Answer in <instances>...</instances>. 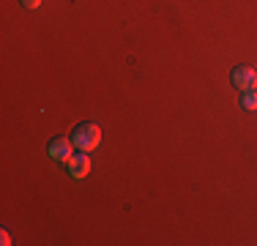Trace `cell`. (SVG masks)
<instances>
[{"mask_svg": "<svg viewBox=\"0 0 257 246\" xmlns=\"http://www.w3.org/2000/svg\"><path fill=\"white\" fill-rule=\"evenodd\" d=\"M71 143H74L77 151L90 153L101 143V129L96 123H79V126H74V132H71Z\"/></svg>", "mask_w": 257, "mask_h": 246, "instance_id": "1", "label": "cell"}, {"mask_svg": "<svg viewBox=\"0 0 257 246\" xmlns=\"http://www.w3.org/2000/svg\"><path fill=\"white\" fill-rule=\"evenodd\" d=\"M50 156L55 159V162H69L71 156H74V143H71V137H55L52 143H50Z\"/></svg>", "mask_w": 257, "mask_h": 246, "instance_id": "4", "label": "cell"}, {"mask_svg": "<svg viewBox=\"0 0 257 246\" xmlns=\"http://www.w3.org/2000/svg\"><path fill=\"white\" fill-rule=\"evenodd\" d=\"M241 107L243 109H257V88L241 90Z\"/></svg>", "mask_w": 257, "mask_h": 246, "instance_id": "5", "label": "cell"}, {"mask_svg": "<svg viewBox=\"0 0 257 246\" xmlns=\"http://www.w3.org/2000/svg\"><path fill=\"white\" fill-rule=\"evenodd\" d=\"M66 170H69V175L74 178V181H82V178H88L90 172V156L85 151H77L74 156L66 162Z\"/></svg>", "mask_w": 257, "mask_h": 246, "instance_id": "2", "label": "cell"}, {"mask_svg": "<svg viewBox=\"0 0 257 246\" xmlns=\"http://www.w3.org/2000/svg\"><path fill=\"white\" fill-rule=\"evenodd\" d=\"M230 79H232V85H235L238 90H252V88H257V71L249 69V66H235L232 74H230Z\"/></svg>", "mask_w": 257, "mask_h": 246, "instance_id": "3", "label": "cell"}, {"mask_svg": "<svg viewBox=\"0 0 257 246\" xmlns=\"http://www.w3.org/2000/svg\"><path fill=\"white\" fill-rule=\"evenodd\" d=\"M22 6H25V9H39L41 3H44V0H20Z\"/></svg>", "mask_w": 257, "mask_h": 246, "instance_id": "6", "label": "cell"}, {"mask_svg": "<svg viewBox=\"0 0 257 246\" xmlns=\"http://www.w3.org/2000/svg\"><path fill=\"white\" fill-rule=\"evenodd\" d=\"M0 243H3V246H9V243H11V238H9V232H6V230L0 232Z\"/></svg>", "mask_w": 257, "mask_h": 246, "instance_id": "7", "label": "cell"}]
</instances>
